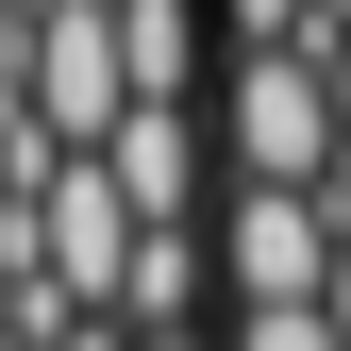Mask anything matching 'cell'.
<instances>
[{
  "mask_svg": "<svg viewBox=\"0 0 351 351\" xmlns=\"http://www.w3.org/2000/svg\"><path fill=\"white\" fill-rule=\"evenodd\" d=\"M217 167L234 184H335V84H318V51H217Z\"/></svg>",
  "mask_w": 351,
  "mask_h": 351,
  "instance_id": "obj_1",
  "label": "cell"
},
{
  "mask_svg": "<svg viewBox=\"0 0 351 351\" xmlns=\"http://www.w3.org/2000/svg\"><path fill=\"white\" fill-rule=\"evenodd\" d=\"M101 167H117V201H134L151 234H201V167H217V117H201V101H134Z\"/></svg>",
  "mask_w": 351,
  "mask_h": 351,
  "instance_id": "obj_4",
  "label": "cell"
},
{
  "mask_svg": "<svg viewBox=\"0 0 351 351\" xmlns=\"http://www.w3.org/2000/svg\"><path fill=\"white\" fill-rule=\"evenodd\" d=\"M335 285V217L318 184H217V301L234 318H285V301Z\"/></svg>",
  "mask_w": 351,
  "mask_h": 351,
  "instance_id": "obj_3",
  "label": "cell"
},
{
  "mask_svg": "<svg viewBox=\"0 0 351 351\" xmlns=\"http://www.w3.org/2000/svg\"><path fill=\"white\" fill-rule=\"evenodd\" d=\"M318 217H335V234H351V134H335V184H318Z\"/></svg>",
  "mask_w": 351,
  "mask_h": 351,
  "instance_id": "obj_8",
  "label": "cell"
},
{
  "mask_svg": "<svg viewBox=\"0 0 351 351\" xmlns=\"http://www.w3.org/2000/svg\"><path fill=\"white\" fill-rule=\"evenodd\" d=\"M217 351H351V335L318 318V301H285V318H234V335H217Z\"/></svg>",
  "mask_w": 351,
  "mask_h": 351,
  "instance_id": "obj_7",
  "label": "cell"
},
{
  "mask_svg": "<svg viewBox=\"0 0 351 351\" xmlns=\"http://www.w3.org/2000/svg\"><path fill=\"white\" fill-rule=\"evenodd\" d=\"M51 351H134V335H117V318H84V335H51Z\"/></svg>",
  "mask_w": 351,
  "mask_h": 351,
  "instance_id": "obj_9",
  "label": "cell"
},
{
  "mask_svg": "<svg viewBox=\"0 0 351 351\" xmlns=\"http://www.w3.org/2000/svg\"><path fill=\"white\" fill-rule=\"evenodd\" d=\"M318 17H351V0H318Z\"/></svg>",
  "mask_w": 351,
  "mask_h": 351,
  "instance_id": "obj_10",
  "label": "cell"
},
{
  "mask_svg": "<svg viewBox=\"0 0 351 351\" xmlns=\"http://www.w3.org/2000/svg\"><path fill=\"white\" fill-rule=\"evenodd\" d=\"M217 34H234V51H318L335 17H318V0H217Z\"/></svg>",
  "mask_w": 351,
  "mask_h": 351,
  "instance_id": "obj_6",
  "label": "cell"
},
{
  "mask_svg": "<svg viewBox=\"0 0 351 351\" xmlns=\"http://www.w3.org/2000/svg\"><path fill=\"white\" fill-rule=\"evenodd\" d=\"M117 51H134V101H201V0H117Z\"/></svg>",
  "mask_w": 351,
  "mask_h": 351,
  "instance_id": "obj_5",
  "label": "cell"
},
{
  "mask_svg": "<svg viewBox=\"0 0 351 351\" xmlns=\"http://www.w3.org/2000/svg\"><path fill=\"white\" fill-rule=\"evenodd\" d=\"M17 101L51 151H117V117H134V51H117V0H51V17L17 34Z\"/></svg>",
  "mask_w": 351,
  "mask_h": 351,
  "instance_id": "obj_2",
  "label": "cell"
}]
</instances>
